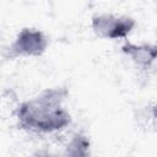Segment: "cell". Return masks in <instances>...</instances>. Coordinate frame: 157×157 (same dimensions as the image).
<instances>
[{
  "mask_svg": "<svg viewBox=\"0 0 157 157\" xmlns=\"http://www.w3.org/2000/svg\"><path fill=\"white\" fill-rule=\"evenodd\" d=\"M65 87H50L21 102L15 109L20 129L33 134H55L65 130L72 121L65 108L67 98Z\"/></svg>",
  "mask_w": 157,
  "mask_h": 157,
  "instance_id": "obj_1",
  "label": "cell"
},
{
  "mask_svg": "<svg viewBox=\"0 0 157 157\" xmlns=\"http://www.w3.org/2000/svg\"><path fill=\"white\" fill-rule=\"evenodd\" d=\"M49 47L47 34L34 27L21 28L6 49L9 59L17 58H38L42 56Z\"/></svg>",
  "mask_w": 157,
  "mask_h": 157,
  "instance_id": "obj_2",
  "label": "cell"
},
{
  "mask_svg": "<svg viewBox=\"0 0 157 157\" xmlns=\"http://www.w3.org/2000/svg\"><path fill=\"white\" fill-rule=\"evenodd\" d=\"M135 27L136 20L128 15L102 12L94 13L91 17V28L93 33L102 39H126Z\"/></svg>",
  "mask_w": 157,
  "mask_h": 157,
  "instance_id": "obj_3",
  "label": "cell"
},
{
  "mask_svg": "<svg viewBox=\"0 0 157 157\" xmlns=\"http://www.w3.org/2000/svg\"><path fill=\"white\" fill-rule=\"evenodd\" d=\"M120 50L140 70H150L157 63L156 43H134L130 40H125L120 47Z\"/></svg>",
  "mask_w": 157,
  "mask_h": 157,
  "instance_id": "obj_4",
  "label": "cell"
},
{
  "mask_svg": "<svg viewBox=\"0 0 157 157\" xmlns=\"http://www.w3.org/2000/svg\"><path fill=\"white\" fill-rule=\"evenodd\" d=\"M63 157H92L88 136L81 131L75 132L66 144Z\"/></svg>",
  "mask_w": 157,
  "mask_h": 157,
  "instance_id": "obj_5",
  "label": "cell"
},
{
  "mask_svg": "<svg viewBox=\"0 0 157 157\" xmlns=\"http://www.w3.org/2000/svg\"><path fill=\"white\" fill-rule=\"evenodd\" d=\"M32 157H56V156L48 150H38L33 153Z\"/></svg>",
  "mask_w": 157,
  "mask_h": 157,
  "instance_id": "obj_6",
  "label": "cell"
},
{
  "mask_svg": "<svg viewBox=\"0 0 157 157\" xmlns=\"http://www.w3.org/2000/svg\"><path fill=\"white\" fill-rule=\"evenodd\" d=\"M151 115H152V118L157 121V102L151 107Z\"/></svg>",
  "mask_w": 157,
  "mask_h": 157,
  "instance_id": "obj_7",
  "label": "cell"
}]
</instances>
